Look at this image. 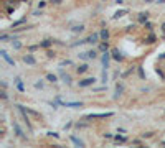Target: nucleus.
I'll list each match as a JSON object with an SVG mask.
<instances>
[{
    "mask_svg": "<svg viewBox=\"0 0 165 148\" xmlns=\"http://www.w3.org/2000/svg\"><path fill=\"white\" fill-rule=\"evenodd\" d=\"M13 48L15 49H20V48H22V45H20V43H13Z\"/></svg>",
    "mask_w": 165,
    "mask_h": 148,
    "instance_id": "28",
    "label": "nucleus"
},
{
    "mask_svg": "<svg viewBox=\"0 0 165 148\" xmlns=\"http://www.w3.org/2000/svg\"><path fill=\"white\" fill-rule=\"evenodd\" d=\"M60 66H71V61H69V59H66V61H61V63H60Z\"/></svg>",
    "mask_w": 165,
    "mask_h": 148,
    "instance_id": "22",
    "label": "nucleus"
},
{
    "mask_svg": "<svg viewBox=\"0 0 165 148\" xmlns=\"http://www.w3.org/2000/svg\"><path fill=\"white\" fill-rule=\"evenodd\" d=\"M99 36H101V35H97V33H93L89 38H86V43H96L97 40H99Z\"/></svg>",
    "mask_w": 165,
    "mask_h": 148,
    "instance_id": "10",
    "label": "nucleus"
},
{
    "mask_svg": "<svg viewBox=\"0 0 165 148\" xmlns=\"http://www.w3.org/2000/svg\"><path fill=\"white\" fill-rule=\"evenodd\" d=\"M108 81V73H106V69L102 71V82H106Z\"/></svg>",
    "mask_w": 165,
    "mask_h": 148,
    "instance_id": "23",
    "label": "nucleus"
},
{
    "mask_svg": "<svg viewBox=\"0 0 165 148\" xmlns=\"http://www.w3.org/2000/svg\"><path fill=\"white\" fill-rule=\"evenodd\" d=\"M58 102H61L60 97H58ZM61 106H65V107H71V109H78V107H82L81 102H61Z\"/></svg>",
    "mask_w": 165,
    "mask_h": 148,
    "instance_id": "4",
    "label": "nucleus"
},
{
    "mask_svg": "<svg viewBox=\"0 0 165 148\" xmlns=\"http://www.w3.org/2000/svg\"><path fill=\"white\" fill-rule=\"evenodd\" d=\"M147 18H149V13L147 12H145V13H139V23H145V21H147Z\"/></svg>",
    "mask_w": 165,
    "mask_h": 148,
    "instance_id": "13",
    "label": "nucleus"
},
{
    "mask_svg": "<svg viewBox=\"0 0 165 148\" xmlns=\"http://www.w3.org/2000/svg\"><path fill=\"white\" fill-rule=\"evenodd\" d=\"M0 40H2V41H5V40H8V35H2V36H0Z\"/></svg>",
    "mask_w": 165,
    "mask_h": 148,
    "instance_id": "30",
    "label": "nucleus"
},
{
    "mask_svg": "<svg viewBox=\"0 0 165 148\" xmlns=\"http://www.w3.org/2000/svg\"><path fill=\"white\" fill-rule=\"evenodd\" d=\"M71 141H73L74 145H78V147H84V141L79 140L78 137H74V135H71Z\"/></svg>",
    "mask_w": 165,
    "mask_h": 148,
    "instance_id": "12",
    "label": "nucleus"
},
{
    "mask_svg": "<svg viewBox=\"0 0 165 148\" xmlns=\"http://www.w3.org/2000/svg\"><path fill=\"white\" fill-rule=\"evenodd\" d=\"M162 32H164V33H165V23H164V25H162Z\"/></svg>",
    "mask_w": 165,
    "mask_h": 148,
    "instance_id": "32",
    "label": "nucleus"
},
{
    "mask_svg": "<svg viewBox=\"0 0 165 148\" xmlns=\"http://www.w3.org/2000/svg\"><path fill=\"white\" fill-rule=\"evenodd\" d=\"M114 112H102V114H88L82 119L84 120H93V119H106V117H112Z\"/></svg>",
    "mask_w": 165,
    "mask_h": 148,
    "instance_id": "1",
    "label": "nucleus"
},
{
    "mask_svg": "<svg viewBox=\"0 0 165 148\" xmlns=\"http://www.w3.org/2000/svg\"><path fill=\"white\" fill-rule=\"evenodd\" d=\"M0 95H2V99H7V92H5V89L0 91Z\"/></svg>",
    "mask_w": 165,
    "mask_h": 148,
    "instance_id": "25",
    "label": "nucleus"
},
{
    "mask_svg": "<svg viewBox=\"0 0 165 148\" xmlns=\"http://www.w3.org/2000/svg\"><path fill=\"white\" fill-rule=\"evenodd\" d=\"M46 79H48V81H50V82H56V81H58L55 74H46Z\"/></svg>",
    "mask_w": 165,
    "mask_h": 148,
    "instance_id": "19",
    "label": "nucleus"
},
{
    "mask_svg": "<svg viewBox=\"0 0 165 148\" xmlns=\"http://www.w3.org/2000/svg\"><path fill=\"white\" fill-rule=\"evenodd\" d=\"M114 140H116V141H121V143H124V141H126V137H119V135H117V137H114Z\"/></svg>",
    "mask_w": 165,
    "mask_h": 148,
    "instance_id": "21",
    "label": "nucleus"
},
{
    "mask_svg": "<svg viewBox=\"0 0 165 148\" xmlns=\"http://www.w3.org/2000/svg\"><path fill=\"white\" fill-rule=\"evenodd\" d=\"M109 56H111L109 53L102 54V67H104V69H108V67H109Z\"/></svg>",
    "mask_w": 165,
    "mask_h": 148,
    "instance_id": "9",
    "label": "nucleus"
},
{
    "mask_svg": "<svg viewBox=\"0 0 165 148\" xmlns=\"http://www.w3.org/2000/svg\"><path fill=\"white\" fill-rule=\"evenodd\" d=\"M48 135H51V137H55V138H60V135H58L56 132H48Z\"/></svg>",
    "mask_w": 165,
    "mask_h": 148,
    "instance_id": "26",
    "label": "nucleus"
},
{
    "mask_svg": "<svg viewBox=\"0 0 165 148\" xmlns=\"http://www.w3.org/2000/svg\"><path fill=\"white\" fill-rule=\"evenodd\" d=\"M158 4H165V0H158Z\"/></svg>",
    "mask_w": 165,
    "mask_h": 148,
    "instance_id": "34",
    "label": "nucleus"
},
{
    "mask_svg": "<svg viewBox=\"0 0 165 148\" xmlns=\"http://www.w3.org/2000/svg\"><path fill=\"white\" fill-rule=\"evenodd\" d=\"M22 2H27V0H22Z\"/></svg>",
    "mask_w": 165,
    "mask_h": 148,
    "instance_id": "36",
    "label": "nucleus"
},
{
    "mask_svg": "<svg viewBox=\"0 0 165 148\" xmlns=\"http://www.w3.org/2000/svg\"><path fill=\"white\" fill-rule=\"evenodd\" d=\"M0 54H2V58H4V59L7 61L8 64H10V66H15V61L12 59L10 56H8V53H7V51H5V49H2V51H0Z\"/></svg>",
    "mask_w": 165,
    "mask_h": 148,
    "instance_id": "5",
    "label": "nucleus"
},
{
    "mask_svg": "<svg viewBox=\"0 0 165 148\" xmlns=\"http://www.w3.org/2000/svg\"><path fill=\"white\" fill-rule=\"evenodd\" d=\"M23 61H25L27 64H30V66H33V64H36V59L32 56V54H25V56H23Z\"/></svg>",
    "mask_w": 165,
    "mask_h": 148,
    "instance_id": "8",
    "label": "nucleus"
},
{
    "mask_svg": "<svg viewBox=\"0 0 165 148\" xmlns=\"http://www.w3.org/2000/svg\"><path fill=\"white\" fill-rule=\"evenodd\" d=\"M78 56H79V59H96V58H97V53L91 49V51H84V53H79Z\"/></svg>",
    "mask_w": 165,
    "mask_h": 148,
    "instance_id": "2",
    "label": "nucleus"
},
{
    "mask_svg": "<svg viewBox=\"0 0 165 148\" xmlns=\"http://www.w3.org/2000/svg\"><path fill=\"white\" fill-rule=\"evenodd\" d=\"M71 32H74V33L84 32V25H76V26H73V28H71Z\"/></svg>",
    "mask_w": 165,
    "mask_h": 148,
    "instance_id": "15",
    "label": "nucleus"
},
{
    "mask_svg": "<svg viewBox=\"0 0 165 148\" xmlns=\"http://www.w3.org/2000/svg\"><path fill=\"white\" fill-rule=\"evenodd\" d=\"M61 76H63V79H65V82H66V84H71V78H69V76H68V74H65V73H63V71H61Z\"/></svg>",
    "mask_w": 165,
    "mask_h": 148,
    "instance_id": "18",
    "label": "nucleus"
},
{
    "mask_svg": "<svg viewBox=\"0 0 165 148\" xmlns=\"http://www.w3.org/2000/svg\"><path fill=\"white\" fill-rule=\"evenodd\" d=\"M99 48L102 49V51H106V49H108V43H102V45H101Z\"/></svg>",
    "mask_w": 165,
    "mask_h": 148,
    "instance_id": "27",
    "label": "nucleus"
},
{
    "mask_svg": "<svg viewBox=\"0 0 165 148\" xmlns=\"http://www.w3.org/2000/svg\"><path fill=\"white\" fill-rule=\"evenodd\" d=\"M51 2H55V4H60L61 0H51Z\"/></svg>",
    "mask_w": 165,
    "mask_h": 148,
    "instance_id": "33",
    "label": "nucleus"
},
{
    "mask_svg": "<svg viewBox=\"0 0 165 148\" xmlns=\"http://www.w3.org/2000/svg\"><path fill=\"white\" fill-rule=\"evenodd\" d=\"M94 82H96L94 78H86V79H82V81H79V87H89V86L94 84Z\"/></svg>",
    "mask_w": 165,
    "mask_h": 148,
    "instance_id": "3",
    "label": "nucleus"
},
{
    "mask_svg": "<svg viewBox=\"0 0 165 148\" xmlns=\"http://www.w3.org/2000/svg\"><path fill=\"white\" fill-rule=\"evenodd\" d=\"M111 54H112V58H114V59L116 61H124V56H122V54H121V51H119V49H112V51H111Z\"/></svg>",
    "mask_w": 165,
    "mask_h": 148,
    "instance_id": "6",
    "label": "nucleus"
},
{
    "mask_svg": "<svg viewBox=\"0 0 165 148\" xmlns=\"http://www.w3.org/2000/svg\"><path fill=\"white\" fill-rule=\"evenodd\" d=\"M139 76H140V78H145V74H144L142 69H139Z\"/></svg>",
    "mask_w": 165,
    "mask_h": 148,
    "instance_id": "31",
    "label": "nucleus"
},
{
    "mask_svg": "<svg viewBox=\"0 0 165 148\" xmlns=\"http://www.w3.org/2000/svg\"><path fill=\"white\" fill-rule=\"evenodd\" d=\"M35 87H36V89H41V87H43V82H41V81H40V82H35Z\"/></svg>",
    "mask_w": 165,
    "mask_h": 148,
    "instance_id": "24",
    "label": "nucleus"
},
{
    "mask_svg": "<svg viewBox=\"0 0 165 148\" xmlns=\"http://www.w3.org/2000/svg\"><path fill=\"white\" fill-rule=\"evenodd\" d=\"M145 2H147V4H150V2H154V0H145Z\"/></svg>",
    "mask_w": 165,
    "mask_h": 148,
    "instance_id": "35",
    "label": "nucleus"
},
{
    "mask_svg": "<svg viewBox=\"0 0 165 148\" xmlns=\"http://www.w3.org/2000/svg\"><path fill=\"white\" fill-rule=\"evenodd\" d=\"M12 125H13V130H15V133H17V137H20V138H25V135H23L22 128H20V125H18L17 122H13Z\"/></svg>",
    "mask_w": 165,
    "mask_h": 148,
    "instance_id": "7",
    "label": "nucleus"
},
{
    "mask_svg": "<svg viewBox=\"0 0 165 148\" xmlns=\"http://www.w3.org/2000/svg\"><path fill=\"white\" fill-rule=\"evenodd\" d=\"M154 41H155V36L150 35V36H149V43H154Z\"/></svg>",
    "mask_w": 165,
    "mask_h": 148,
    "instance_id": "29",
    "label": "nucleus"
},
{
    "mask_svg": "<svg viewBox=\"0 0 165 148\" xmlns=\"http://www.w3.org/2000/svg\"><path fill=\"white\" fill-rule=\"evenodd\" d=\"M88 69H89V66H88V64H81V66L78 67V73H79V74H82V73H86Z\"/></svg>",
    "mask_w": 165,
    "mask_h": 148,
    "instance_id": "17",
    "label": "nucleus"
},
{
    "mask_svg": "<svg viewBox=\"0 0 165 148\" xmlns=\"http://www.w3.org/2000/svg\"><path fill=\"white\" fill-rule=\"evenodd\" d=\"M99 35H101V38L104 40V41L109 38V32H108V30H106V28H102V30H101V33H99Z\"/></svg>",
    "mask_w": 165,
    "mask_h": 148,
    "instance_id": "16",
    "label": "nucleus"
},
{
    "mask_svg": "<svg viewBox=\"0 0 165 148\" xmlns=\"http://www.w3.org/2000/svg\"><path fill=\"white\" fill-rule=\"evenodd\" d=\"M50 45H51V41H50V40H45V41H41V43H40V46H43V48H48Z\"/></svg>",
    "mask_w": 165,
    "mask_h": 148,
    "instance_id": "20",
    "label": "nucleus"
},
{
    "mask_svg": "<svg viewBox=\"0 0 165 148\" xmlns=\"http://www.w3.org/2000/svg\"><path fill=\"white\" fill-rule=\"evenodd\" d=\"M126 13H127V10H126V8H124V10H117L114 15H112V18H114V20H117V18L124 17V15H126Z\"/></svg>",
    "mask_w": 165,
    "mask_h": 148,
    "instance_id": "11",
    "label": "nucleus"
},
{
    "mask_svg": "<svg viewBox=\"0 0 165 148\" xmlns=\"http://www.w3.org/2000/svg\"><path fill=\"white\" fill-rule=\"evenodd\" d=\"M122 91H124V87H122V84H117V86H116V95H114V99H117L119 95L122 94Z\"/></svg>",
    "mask_w": 165,
    "mask_h": 148,
    "instance_id": "14",
    "label": "nucleus"
}]
</instances>
